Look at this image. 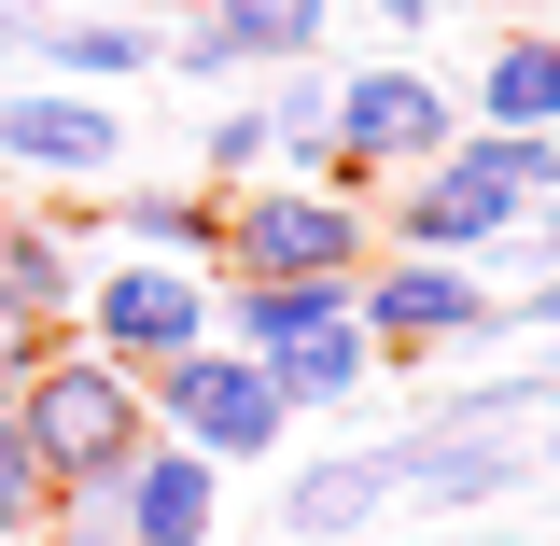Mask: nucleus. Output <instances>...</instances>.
<instances>
[{
  "instance_id": "21",
  "label": "nucleus",
  "mask_w": 560,
  "mask_h": 546,
  "mask_svg": "<svg viewBox=\"0 0 560 546\" xmlns=\"http://www.w3.org/2000/svg\"><path fill=\"white\" fill-rule=\"evenodd\" d=\"M43 350H57V323H14V309H0V407H14V379H28Z\"/></svg>"
},
{
  "instance_id": "16",
  "label": "nucleus",
  "mask_w": 560,
  "mask_h": 546,
  "mask_svg": "<svg viewBox=\"0 0 560 546\" xmlns=\"http://www.w3.org/2000/svg\"><path fill=\"white\" fill-rule=\"evenodd\" d=\"M210 14L238 28V57H253V70H294V57L337 43V0H210Z\"/></svg>"
},
{
  "instance_id": "8",
  "label": "nucleus",
  "mask_w": 560,
  "mask_h": 546,
  "mask_svg": "<svg viewBox=\"0 0 560 546\" xmlns=\"http://www.w3.org/2000/svg\"><path fill=\"white\" fill-rule=\"evenodd\" d=\"M533 477H547L533 434H490V420H407V434H393V504L477 519V504H518Z\"/></svg>"
},
{
  "instance_id": "7",
  "label": "nucleus",
  "mask_w": 560,
  "mask_h": 546,
  "mask_svg": "<svg viewBox=\"0 0 560 546\" xmlns=\"http://www.w3.org/2000/svg\"><path fill=\"white\" fill-rule=\"evenodd\" d=\"M140 407H154V434H183V449H210V463H267V449H280L267 364H253V350H224V337L168 350V364L140 379Z\"/></svg>"
},
{
  "instance_id": "5",
  "label": "nucleus",
  "mask_w": 560,
  "mask_h": 546,
  "mask_svg": "<svg viewBox=\"0 0 560 546\" xmlns=\"http://www.w3.org/2000/svg\"><path fill=\"white\" fill-rule=\"evenodd\" d=\"M463 140V98L407 57H337V183L350 197H378V183H407Z\"/></svg>"
},
{
  "instance_id": "17",
  "label": "nucleus",
  "mask_w": 560,
  "mask_h": 546,
  "mask_svg": "<svg viewBox=\"0 0 560 546\" xmlns=\"http://www.w3.org/2000/svg\"><path fill=\"white\" fill-rule=\"evenodd\" d=\"M43 519H57V477H43V449L14 434V407H0V546H28Z\"/></svg>"
},
{
  "instance_id": "15",
  "label": "nucleus",
  "mask_w": 560,
  "mask_h": 546,
  "mask_svg": "<svg viewBox=\"0 0 560 546\" xmlns=\"http://www.w3.org/2000/svg\"><path fill=\"white\" fill-rule=\"evenodd\" d=\"M113 253H183V267H224V197H210V183H168V197H154V183H113Z\"/></svg>"
},
{
  "instance_id": "22",
  "label": "nucleus",
  "mask_w": 560,
  "mask_h": 546,
  "mask_svg": "<svg viewBox=\"0 0 560 546\" xmlns=\"http://www.w3.org/2000/svg\"><path fill=\"white\" fill-rule=\"evenodd\" d=\"M533 463H547V477H560V407H547V449H533Z\"/></svg>"
},
{
  "instance_id": "3",
  "label": "nucleus",
  "mask_w": 560,
  "mask_h": 546,
  "mask_svg": "<svg viewBox=\"0 0 560 546\" xmlns=\"http://www.w3.org/2000/svg\"><path fill=\"white\" fill-rule=\"evenodd\" d=\"M14 434L43 449V477H57V490H113V463L154 434V407H140V379L113 364V350L57 337L28 379H14Z\"/></svg>"
},
{
  "instance_id": "1",
  "label": "nucleus",
  "mask_w": 560,
  "mask_h": 546,
  "mask_svg": "<svg viewBox=\"0 0 560 546\" xmlns=\"http://www.w3.org/2000/svg\"><path fill=\"white\" fill-rule=\"evenodd\" d=\"M224 267L238 280H364L378 267V197L253 169V183H224Z\"/></svg>"
},
{
  "instance_id": "19",
  "label": "nucleus",
  "mask_w": 560,
  "mask_h": 546,
  "mask_svg": "<svg viewBox=\"0 0 560 546\" xmlns=\"http://www.w3.org/2000/svg\"><path fill=\"white\" fill-rule=\"evenodd\" d=\"M350 14H364V28H378V57H420V43H434V14H448V0H350Z\"/></svg>"
},
{
  "instance_id": "24",
  "label": "nucleus",
  "mask_w": 560,
  "mask_h": 546,
  "mask_svg": "<svg viewBox=\"0 0 560 546\" xmlns=\"http://www.w3.org/2000/svg\"><path fill=\"white\" fill-rule=\"evenodd\" d=\"M504 14H547V28H560V0H504Z\"/></svg>"
},
{
  "instance_id": "23",
  "label": "nucleus",
  "mask_w": 560,
  "mask_h": 546,
  "mask_svg": "<svg viewBox=\"0 0 560 546\" xmlns=\"http://www.w3.org/2000/svg\"><path fill=\"white\" fill-rule=\"evenodd\" d=\"M98 14H168V0H98Z\"/></svg>"
},
{
  "instance_id": "14",
  "label": "nucleus",
  "mask_w": 560,
  "mask_h": 546,
  "mask_svg": "<svg viewBox=\"0 0 560 546\" xmlns=\"http://www.w3.org/2000/svg\"><path fill=\"white\" fill-rule=\"evenodd\" d=\"M463 127H560V28L547 14H504V28H490V57H477V113H463Z\"/></svg>"
},
{
  "instance_id": "2",
  "label": "nucleus",
  "mask_w": 560,
  "mask_h": 546,
  "mask_svg": "<svg viewBox=\"0 0 560 546\" xmlns=\"http://www.w3.org/2000/svg\"><path fill=\"white\" fill-rule=\"evenodd\" d=\"M127 183V113L98 84H57V70H14L0 84V197L43 210H98Z\"/></svg>"
},
{
  "instance_id": "9",
  "label": "nucleus",
  "mask_w": 560,
  "mask_h": 546,
  "mask_svg": "<svg viewBox=\"0 0 560 546\" xmlns=\"http://www.w3.org/2000/svg\"><path fill=\"white\" fill-rule=\"evenodd\" d=\"M113 533L127 546H210L224 533V463L183 449V434H140L113 463Z\"/></svg>"
},
{
  "instance_id": "26",
  "label": "nucleus",
  "mask_w": 560,
  "mask_h": 546,
  "mask_svg": "<svg viewBox=\"0 0 560 546\" xmlns=\"http://www.w3.org/2000/svg\"><path fill=\"white\" fill-rule=\"evenodd\" d=\"M337 14H350V0H337Z\"/></svg>"
},
{
  "instance_id": "12",
  "label": "nucleus",
  "mask_w": 560,
  "mask_h": 546,
  "mask_svg": "<svg viewBox=\"0 0 560 546\" xmlns=\"http://www.w3.org/2000/svg\"><path fill=\"white\" fill-rule=\"evenodd\" d=\"M28 70H57V84H140L154 70V14H98V0H43V28H28Z\"/></svg>"
},
{
  "instance_id": "10",
  "label": "nucleus",
  "mask_w": 560,
  "mask_h": 546,
  "mask_svg": "<svg viewBox=\"0 0 560 546\" xmlns=\"http://www.w3.org/2000/svg\"><path fill=\"white\" fill-rule=\"evenodd\" d=\"M70 294H84V239H70V210L0 197V309H14V323H57V337H70Z\"/></svg>"
},
{
  "instance_id": "25",
  "label": "nucleus",
  "mask_w": 560,
  "mask_h": 546,
  "mask_svg": "<svg viewBox=\"0 0 560 546\" xmlns=\"http://www.w3.org/2000/svg\"><path fill=\"white\" fill-rule=\"evenodd\" d=\"M0 84H14V43H0Z\"/></svg>"
},
{
  "instance_id": "11",
  "label": "nucleus",
  "mask_w": 560,
  "mask_h": 546,
  "mask_svg": "<svg viewBox=\"0 0 560 546\" xmlns=\"http://www.w3.org/2000/svg\"><path fill=\"white\" fill-rule=\"evenodd\" d=\"M378 519H393V449H323L280 477V533H308V546H350Z\"/></svg>"
},
{
  "instance_id": "6",
  "label": "nucleus",
  "mask_w": 560,
  "mask_h": 546,
  "mask_svg": "<svg viewBox=\"0 0 560 546\" xmlns=\"http://www.w3.org/2000/svg\"><path fill=\"white\" fill-rule=\"evenodd\" d=\"M70 337L113 350L127 379H154L168 350L210 337V267H183V253H113V267H84V294H70Z\"/></svg>"
},
{
  "instance_id": "13",
  "label": "nucleus",
  "mask_w": 560,
  "mask_h": 546,
  "mask_svg": "<svg viewBox=\"0 0 560 546\" xmlns=\"http://www.w3.org/2000/svg\"><path fill=\"white\" fill-rule=\"evenodd\" d=\"M267 393H280V420H337V407H364V393H378V337L337 309V323H308V337L267 350Z\"/></svg>"
},
{
  "instance_id": "4",
  "label": "nucleus",
  "mask_w": 560,
  "mask_h": 546,
  "mask_svg": "<svg viewBox=\"0 0 560 546\" xmlns=\"http://www.w3.org/2000/svg\"><path fill=\"white\" fill-rule=\"evenodd\" d=\"M350 323L378 337V364H434V350H490L504 337V280L463 253H378L350 280Z\"/></svg>"
},
{
  "instance_id": "20",
  "label": "nucleus",
  "mask_w": 560,
  "mask_h": 546,
  "mask_svg": "<svg viewBox=\"0 0 560 546\" xmlns=\"http://www.w3.org/2000/svg\"><path fill=\"white\" fill-rule=\"evenodd\" d=\"M504 337H560V267H533L518 294H504Z\"/></svg>"
},
{
  "instance_id": "18",
  "label": "nucleus",
  "mask_w": 560,
  "mask_h": 546,
  "mask_svg": "<svg viewBox=\"0 0 560 546\" xmlns=\"http://www.w3.org/2000/svg\"><path fill=\"white\" fill-rule=\"evenodd\" d=\"M197 169H210V197H224V183H253V169H267V98H238V113H210Z\"/></svg>"
}]
</instances>
